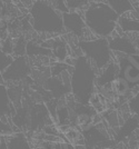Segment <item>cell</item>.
<instances>
[{
  "label": "cell",
  "instance_id": "obj_1",
  "mask_svg": "<svg viewBox=\"0 0 139 149\" xmlns=\"http://www.w3.org/2000/svg\"><path fill=\"white\" fill-rule=\"evenodd\" d=\"M32 29L39 35H44L46 39L55 36H63V13L58 11L49 0H33L29 8Z\"/></svg>",
  "mask_w": 139,
  "mask_h": 149
},
{
  "label": "cell",
  "instance_id": "obj_2",
  "mask_svg": "<svg viewBox=\"0 0 139 149\" xmlns=\"http://www.w3.org/2000/svg\"><path fill=\"white\" fill-rule=\"evenodd\" d=\"M82 15L88 29L99 38L111 37L116 32L120 17L105 1H91Z\"/></svg>",
  "mask_w": 139,
  "mask_h": 149
},
{
  "label": "cell",
  "instance_id": "obj_3",
  "mask_svg": "<svg viewBox=\"0 0 139 149\" xmlns=\"http://www.w3.org/2000/svg\"><path fill=\"white\" fill-rule=\"evenodd\" d=\"M98 70L86 57H76V60L70 74L71 95L77 102L88 105L89 98L97 90L96 77Z\"/></svg>",
  "mask_w": 139,
  "mask_h": 149
},
{
  "label": "cell",
  "instance_id": "obj_4",
  "mask_svg": "<svg viewBox=\"0 0 139 149\" xmlns=\"http://www.w3.org/2000/svg\"><path fill=\"white\" fill-rule=\"evenodd\" d=\"M77 46L82 55L94 65L98 71L114 60L113 51L109 48L107 38L97 37L91 40H78Z\"/></svg>",
  "mask_w": 139,
  "mask_h": 149
},
{
  "label": "cell",
  "instance_id": "obj_5",
  "mask_svg": "<svg viewBox=\"0 0 139 149\" xmlns=\"http://www.w3.org/2000/svg\"><path fill=\"white\" fill-rule=\"evenodd\" d=\"M63 22L66 33H69L78 40H91L97 38L88 29L82 11L63 13Z\"/></svg>",
  "mask_w": 139,
  "mask_h": 149
},
{
  "label": "cell",
  "instance_id": "obj_6",
  "mask_svg": "<svg viewBox=\"0 0 139 149\" xmlns=\"http://www.w3.org/2000/svg\"><path fill=\"white\" fill-rule=\"evenodd\" d=\"M31 74L30 58L27 56L13 57V62L1 74L2 79L6 84H17L26 79Z\"/></svg>",
  "mask_w": 139,
  "mask_h": 149
},
{
  "label": "cell",
  "instance_id": "obj_7",
  "mask_svg": "<svg viewBox=\"0 0 139 149\" xmlns=\"http://www.w3.org/2000/svg\"><path fill=\"white\" fill-rule=\"evenodd\" d=\"M114 60L118 63L119 67V72L118 76L122 77L130 85L131 89L139 87V69L133 67V65H130L125 58V54L121 52H113Z\"/></svg>",
  "mask_w": 139,
  "mask_h": 149
},
{
  "label": "cell",
  "instance_id": "obj_8",
  "mask_svg": "<svg viewBox=\"0 0 139 149\" xmlns=\"http://www.w3.org/2000/svg\"><path fill=\"white\" fill-rule=\"evenodd\" d=\"M41 46L51 50V58L55 61L63 62L66 58L69 56V45L67 42L66 38L63 36H55L46 39L40 42Z\"/></svg>",
  "mask_w": 139,
  "mask_h": 149
},
{
  "label": "cell",
  "instance_id": "obj_9",
  "mask_svg": "<svg viewBox=\"0 0 139 149\" xmlns=\"http://www.w3.org/2000/svg\"><path fill=\"white\" fill-rule=\"evenodd\" d=\"M109 42V48L113 52H121L125 55H131L138 52L135 46L133 39L128 33H116L111 37L107 38Z\"/></svg>",
  "mask_w": 139,
  "mask_h": 149
},
{
  "label": "cell",
  "instance_id": "obj_10",
  "mask_svg": "<svg viewBox=\"0 0 139 149\" xmlns=\"http://www.w3.org/2000/svg\"><path fill=\"white\" fill-rule=\"evenodd\" d=\"M118 72H119V67L117 61H110L106 67L99 70L97 77H96V87L97 89L105 86H109L111 85L114 80L118 77Z\"/></svg>",
  "mask_w": 139,
  "mask_h": 149
},
{
  "label": "cell",
  "instance_id": "obj_11",
  "mask_svg": "<svg viewBox=\"0 0 139 149\" xmlns=\"http://www.w3.org/2000/svg\"><path fill=\"white\" fill-rule=\"evenodd\" d=\"M111 88H113L114 95L120 100V104L121 105L124 102L127 104L128 100L135 95L133 90L130 87V85L122 77H120V76H118L114 80V82L111 84Z\"/></svg>",
  "mask_w": 139,
  "mask_h": 149
},
{
  "label": "cell",
  "instance_id": "obj_12",
  "mask_svg": "<svg viewBox=\"0 0 139 149\" xmlns=\"http://www.w3.org/2000/svg\"><path fill=\"white\" fill-rule=\"evenodd\" d=\"M139 127V118L136 116H131L128 117L127 119L124 120V123L120 125L119 128L117 129V134H116V140L117 141H121L125 140L126 138L130 137L135 131L137 130Z\"/></svg>",
  "mask_w": 139,
  "mask_h": 149
},
{
  "label": "cell",
  "instance_id": "obj_13",
  "mask_svg": "<svg viewBox=\"0 0 139 149\" xmlns=\"http://www.w3.org/2000/svg\"><path fill=\"white\" fill-rule=\"evenodd\" d=\"M16 109L17 108L10 101L6 84H0V117L8 116L11 118L16 113Z\"/></svg>",
  "mask_w": 139,
  "mask_h": 149
},
{
  "label": "cell",
  "instance_id": "obj_14",
  "mask_svg": "<svg viewBox=\"0 0 139 149\" xmlns=\"http://www.w3.org/2000/svg\"><path fill=\"white\" fill-rule=\"evenodd\" d=\"M7 148L8 149H32L25 132L16 131L13 135L7 137Z\"/></svg>",
  "mask_w": 139,
  "mask_h": 149
},
{
  "label": "cell",
  "instance_id": "obj_15",
  "mask_svg": "<svg viewBox=\"0 0 139 149\" xmlns=\"http://www.w3.org/2000/svg\"><path fill=\"white\" fill-rule=\"evenodd\" d=\"M41 40L38 41L36 39H31L27 41L26 47V56L29 58H36V57H51V50L41 46Z\"/></svg>",
  "mask_w": 139,
  "mask_h": 149
},
{
  "label": "cell",
  "instance_id": "obj_16",
  "mask_svg": "<svg viewBox=\"0 0 139 149\" xmlns=\"http://www.w3.org/2000/svg\"><path fill=\"white\" fill-rule=\"evenodd\" d=\"M63 139L67 143H71L74 146H76V145H85V138H83V135H82V131L76 126L70 125L69 127L63 132Z\"/></svg>",
  "mask_w": 139,
  "mask_h": 149
},
{
  "label": "cell",
  "instance_id": "obj_17",
  "mask_svg": "<svg viewBox=\"0 0 139 149\" xmlns=\"http://www.w3.org/2000/svg\"><path fill=\"white\" fill-rule=\"evenodd\" d=\"M118 27L124 33H139V19L122 15L118 19Z\"/></svg>",
  "mask_w": 139,
  "mask_h": 149
},
{
  "label": "cell",
  "instance_id": "obj_18",
  "mask_svg": "<svg viewBox=\"0 0 139 149\" xmlns=\"http://www.w3.org/2000/svg\"><path fill=\"white\" fill-rule=\"evenodd\" d=\"M100 115L102 117V123L106 125L107 128H110V129L117 130L119 128L120 125L124 123L121 120V117L119 116V113L116 110H113V109H107Z\"/></svg>",
  "mask_w": 139,
  "mask_h": 149
},
{
  "label": "cell",
  "instance_id": "obj_19",
  "mask_svg": "<svg viewBox=\"0 0 139 149\" xmlns=\"http://www.w3.org/2000/svg\"><path fill=\"white\" fill-rule=\"evenodd\" d=\"M88 105L95 110L97 113H102L105 110H107V98L99 93L98 90H96L89 98Z\"/></svg>",
  "mask_w": 139,
  "mask_h": 149
},
{
  "label": "cell",
  "instance_id": "obj_20",
  "mask_svg": "<svg viewBox=\"0 0 139 149\" xmlns=\"http://www.w3.org/2000/svg\"><path fill=\"white\" fill-rule=\"evenodd\" d=\"M105 2L111 7L119 16L126 15L135 10V7L130 0H105Z\"/></svg>",
  "mask_w": 139,
  "mask_h": 149
},
{
  "label": "cell",
  "instance_id": "obj_21",
  "mask_svg": "<svg viewBox=\"0 0 139 149\" xmlns=\"http://www.w3.org/2000/svg\"><path fill=\"white\" fill-rule=\"evenodd\" d=\"M55 123L57 126L63 125H71L70 123V109L66 102L58 104L56 109V116H55Z\"/></svg>",
  "mask_w": 139,
  "mask_h": 149
},
{
  "label": "cell",
  "instance_id": "obj_22",
  "mask_svg": "<svg viewBox=\"0 0 139 149\" xmlns=\"http://www.w3.org/2000/svg\"><path fill=\"white\" fill-rule=\"evenodd\" d=\"M27 39L24 33L18 35L16 38H13V57L26 56V47H27Z\"/></svg>",
  "mask_w": 139,
  "mask_h": 149
},
{
  "label": "cell",
  "instance_id": "obj_23",
  "mask_svg": "<svg viewBox=\"0 0 139 149\" xmlns=\"http://www.w3.org/2000/svg\"><path fill=\"white\" fill-rule=\"evenodd\" d=\"M8 95L10 101L13 102V105L16 108H19L21 106V100H22V91L21 88L18 85H11L10 87H8Z\"/></svg>",
  "mask_w": 139,
  "mask_h": 149
},
{
  "label": "cell",
  "instance_id": "obj_24",
  "mask_svg": "<svg viewBox=\"0 0 139 149\" xmlns=\"http://www.w3.org/2000/svg\"><path fill=\"white\" fill-rule=\"evenodd\" d=\"M11 123V118L8 116H1L0 117V136L8 137L13 135L16 131L13 130V125Z\"/></svg>",
  "mask_w": 139,
  "mask_h": 149
},
{
  "label": "cell",
  "instance_id": "obj_25",
  "mask_svg": "<svg viewBox=\"0 0 139 149\" xmlns=\"http://www.w3.org/2000/svg\"><path fill=\"white\" fill-rule=\"evenodd\" d=\"M65 2L68 7L69 11H83L91 1L90 0H65Z\"/></svg>",
  "mask_w": 139,
  "mask_h": 149
},
{
  "label": "cell",
  "instance_id": "obj_26",
  "mask_svg": "<svg viewBox=\"0 0 139 149\" xmlns=\"http://www.w3.org/2000/svg\"><path fill=\"white\" fill-rule=\"evenodd\" d=\"M127 105H128L130 113H133V116L139 118V91L137 93H135L133 97L128 100Z\"/></svg>",
  "mask_w": 139,
  "mask_h": 149
},
{
  "label": "cell",
  "instance_id": "obj_27",
  "mask_svg": "<svg viewBox=\"0 0 139 149\" xmlns=\"http://www.w3.org/2000/svg\"><path fill=\"white\" fill-rule=\"evenodd\" d=\"M13 55H8V54L3 52L2 50L0 49V74L9 67V65L13 62Z\"/></svg>",
  "mask_w": 139,
  "mask_h": 149
},
{
  "label": "cell",
  "instance_id": "obj_28",
  "mask_svg": "<svg viewBox=\"0 0 139 149\" xmlns=\"http://www.w3.org/2000/svg\"><path fill=\"white\" fill-rule=\"evenodd\" d=\"M0 49L3 52H6L8 55H13V38L8 36L6 39L0 41Z\"/></svg>",
  "mask_w": 139,
  "mask_h": 149
},
{
  "label": "cell",
  "instance_id": "obj_29",
  "mask_svg": "<svg viewBox=\"0 0 139 149\" xmlns=\"http://www.w3.org/2000/svg\"><path fill=\"white\" fill-rule=\"evenodd\" d=\"M0 149H8L7 148V137L0 136Z\"/></svg>",
  "mask_w": 139,
  "mask_h": 149
},
{
  "label": "cell",
  "instance_id": "obj_30",
  "mask_svg": "<svg viewBox=\"0 0 139 149\" xmlns=\"http://www.w3.org/2000/svg\"><path fill=\"white\" fill-rule=\"evenodd\" d=\"M74 147H75V149H87L86 145H76Z\"/></svg>",
  "mask_w": 139,
  "mask_h": 149
},
{
  "label": "cell",
  "instance_id": "obj_31",
  "mask_svg": "<svg viewBox=\"0 0 139 149\" xmlns=\"http://www.w3.org/2000/svg\"><path fill=\"white\" fill-rule=\"evenodd\" d=\"M133 42H135V46H136V48H137L139 52V38L138 39H133Z\"/></svg>",
  "mask_w": 139,
  "mask_h": 149
},
{
  "label": "cell",
  "instance_id": "obj_32",
  "mask_svg": "<svg viewBox=\"0 0 139 149\" xmlns=\"http://www.w3.org/2000/svg\"><path fill=\"white\" fill-rule=\"evenodd\" d=\"M35 149H48L47 147H44V146H42V145H39L38 147H36Z\"/></svg>",
  "mask_w": 139,
  "mask_h": 149
}]
</instances>
